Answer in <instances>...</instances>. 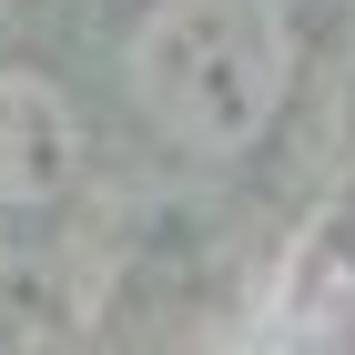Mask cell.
Instances as JSON below:
<instances>
[{
  "label": "cell",
  "instance_id": "obj_2",
  "mask_svg": "<svg viewBox=\"0 0 355 355\" xmlns=\"http://www.w3.org/2000/svg\"><path fill=\"white\" fill-rule=\"evenodd\" d=\"M82 163H92L82 102L41 61L0 51V214H51L61 193L82 183Z\"/></svg>",
  "mask_w": 355,
  "mask_h": 355
},
{
  "label": "cell",
  "instance_id": "obj_1",
  "mask_svg": "<svg viewBox=\"0 0 355 355\" xmlns=\"http://www.w3.org/2000/svg\"><path fill=\"white\" fill-rule=\"evenodd\" d=\"M122 92L173 153L244 163L295 92V10L284 0H142L122 31Z\"/></svg>",
  "mask_w": 355,
  "mask_h": 355
},
{
  "label": "cell",
  "instance_id": "obj_3",
  "mask_svg": "<svg viewBox=\"0 0 355 355\" xmlns=\"http://www.w3.org/2000/svg\"><path fill=\"white\" fill-rule=\"evenodd\" d=\"M0 355H61V325L41 295H10L0 284Z\"/></svg>",
  "mask_w": 355,
  "mask_h": 355
}]
</instances>
